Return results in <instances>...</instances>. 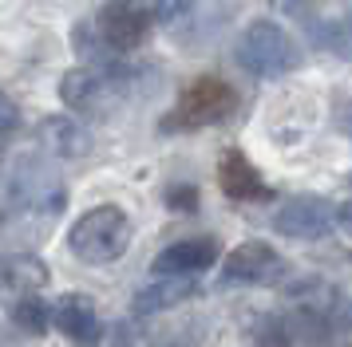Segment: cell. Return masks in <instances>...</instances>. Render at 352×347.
Wrapping results in <instances>:
<instances>
[{"label":"cell","instance_id":"ba28073f","mask_svg":"<svg viewBox=\"0 0 352 347\" xmlns=\"http://www.w3.org/2000/svg\"><path fill=\"white\" fill-rule=\"evenodd\" d=\"M52 324L60 328L67 344L76 347H99L103 344V320L96 312V300L80 296V292H67L52 304Z\"/></svg>","mask_w":352,"mask_h":347},{"label":"cell","instance_id":"8992f818","mask_svg":"<svg viewBox=\"0 0 352 347\" xmlns=\"http://www.w3.org/2000/svg\"><path fill=\"white\" fill-rule=\"evenodd\" d=\"M270 225L281 237H301V241H313V237H324L336 225V205L329 198H313V193H297V198H285L277 205V213L270 217Z\"/></svg>","mask_w":352,"mask_h":347},{"label":"cell","instance_id":"8fae6325","mask_svg":"<svg viewBox=\"0 0 352 347\" xmlns=\"http://www.w3.org/2000/svg\"><path fill=\"white\" fill-rule=\"evenodd\" d=\"M218 186L234 202H254V198H265L270 193L265 182H261V174H257V166L241 154L238 146L222 150V158H218Z\"/></svg>","mask_w":352,"mask_h":347},{"label":"cell","instance_id":"30bf717a","mask_svg":"<svg viewBox=\"0 0 352 347\" xmlns=\"http://www.w3.org/2000/svg\"><path fill=\"white\" fill-rule=\"evenodd\" d=\"M36 142L56 158H83L91 154V130L72 115H48L36 126Z\"/></svg>","mask_w":352,"mask_h":347},{"label":"cell","instance_id":"ac0fdd59","mask_svg":"<svg viewBox=\"0 0 352 347\" xmlns=\"http://www.w3.org/2000/svg\"><path fill=\"white\" fill-rule=\"evenodd\" d=\"M333 123L344 139H352V95H333Z\"/></svg>","mask_w":352,"mask_h":347},{"label":"cell","instance_id":"4fadbf2b","mask_svg":"<svg viewBox=\"0 0 352 347\" xmlns=\"http://www.w3.org/2000/svg\"><path fill=\"white\" fill-rule=\"evenodd\" d=\"M309 32H313V40L320 47L352 56V12H324L309 24Z\"/></svg>","mask_w":352,"mask_h":347},{"label":"cell","instance_id":"7c38bea8","mask_svg":"<svg viewBox=\"0 0 352 347\" xmlns=\"http://www.w3.org/2000/svg\"><path fill=\"white\" fill-rule=\"evenodd\" d=\"M198 292V284L190 276H159V280H151L146 288L135 292L131 300V312L135 315H155V312H166V308H175L182 300H190Z\"/></svg>","mask_w":352,"mask_h":347},{"label":"cell","instance_id":"2e32d148","mask_svg":"<svg viewBox=\"0 0 352 347\" xmlns=\"http://www.w3.org/2000/svg\"><path fill=\"white\" fill-rule=\"evenodd\" d=\"M162 202L170 205V209H178V213H194L198 209V189L194 186H166Z\"/></svg>","mask_w":352,"mask_h":347},{"label":"cell","instance_id":"ffe728a7","mask_svg":"<svg viewBox=\"0 0 352 347\" xmlns=\"http://www.w3.org/2000/svg\"><path fill=\"white\" fill-rule=\"evenodd\" d=\"M0 288H12V256H0Z\"/></svg>","mask_w":352,"mask_h":347},{"label":"cell","instance_id":"6da1fadb","mask_svg":"<svg viewBox=\"0 0 352 347\" xmlns=\"http://www.w3.org/2000/svg\"><path fill=\"white\" fill-rule=\"evenodd\" d=\"M131 237V217L123 205L115 202H103V205H91L83 209L80 217L72 221L67 229V252L80 261V265H111L127 252Z\"/></svg>","mask_w":352,"mask_h":347},{"label":"cell","instance_id":"9c48e42d","mask_svg":"<svg viewBox=\"0 0 352 347\" xmlns=\"http://www.w3.org/2000/svg\"><path fill=\"white\" fill-rule=\"evenodd\" d=\"M218 256H222V249L214 237H186V241L166 245L151 261V272L155 276H198V272L218 265Z\"/></svg>","mask_w":352,"mask_h":347},{"label":"cell","instance_id":"d6986e66","mask_svg":"<svg viewBox=\"0 0 352 347\" xmlns=\"http://www.w3.org/2000/svg\"><path fill=\"white\" fill-rule=\"evenodd\" d=\"M336 225H340V229L352 237V202H344L340 209H336Z\"/></svg>","mask_w":352,"mask_h":347},{"label":"cell","instance_id":"3957f363","mask_svg":"<svg viewBox=\"0 0 352 347\" xmlns=\"http://www.w3.org/2000/svg\"><path fill=\"white\" fill-rule=\"evenodd\" d=\"M234 60H238L250 75L277 79V75H285V71H297V67H301V47H297V40H293L277 20H254V24H245V32L238 36Z\"/></svg>","mask_w":352,"mask_h":347},{"label":"cell","instance_id":"277c9868","mask_svg":"<svg viewBox=\"0 0 352 347\" xmlns=\"http://www.w3.org/2000/svg\"><path fill=\"white\" fill-rule=\"evenodd\" d=\"M234 110H238V91L218 75H202L178 95L175 110H166L159 126L166 134H175V130H198V126L226 123Z\"/></svg>","mask_w":352,"mask_h":347},{"label":"cell","instance_id":"5b68a950","mask_svg":"<svg viewBox=\"0 0 352 347\" xmlns=\"http://www.w3.org/2000/svg\"><path fill=\"white\" fill-rule=\"evenodd\" d=\"M96 32L115 56L135 51L151 36V8L139 4V0H107L96 16Z\"/></svg>","mask_w":352,"mask_h":347},{"label":"cell","instance_id":"9a60e30c","mask_svg":"<svg viewBox=\"0 0 352 347\" xmlns=\"http://www.w3.org/2000/svg\"><path fill=\"white\" fill-rule=\"evenodd\" d=\"M20 134V107L8 99V95H0V154L8 150V142Z\"/></svg>","mask_w":352,"mask_h":347},{"label":"cell","instance_id":"52a82bcc","mask_svg":"<svg viewBox=\"0 0 352 347\" xmlns=\"http://www.w3.org/2000/svg\"><path fill=\"white\" fill-rule=\"evenodd\" d=\"M277 272H285V261L277 256V249H270L265 241H241L238 249L226 252L218 280L222 284H270Z\"/></svg>","mask_w":352,"mask_h":347},{"label":"cell","instance_id":"5bb4252c","mask_svg":"<svg viewBox=\"0 0 352 347\" xmlns=\"http://www.w3.org/2000/svg\"><path fill=\"white\" fill-rule=\"evenodd\" d=\"M8 320H12L24 335H44L48 324H52V304H44L36 292H20V296L8 304Z\"/></svg>","mask_w":352,"mask_h":347},{"label":"cell","instance_id":"7a4b0ae2","mask_svg":"<svg viewBox=\"0 0 352 347\" xmlns=\"http://www.w3.org/2000/svg\"><path fill=\"white\" fill-rule=\"evenodd\" d=\"M127 87H131V67L115 60L107 67H72L60 79V99L87 119H107L123 103Z\"/></svg>","mask_w":352,"mask_h":347},{"label":"cell","instance_id":"e0dca14e","mask_svg":"<svg viewBox=\"0 0 352 347\" xmlns=\"http://www.w3.org/2000/svg\"><path fill=\"white\" fill-rule=\"evenodd\" d=\"M194 8V0H155V20L159 24H175Z\"/></svg>","mask_w":352,"mask_h":347}]
</instances>
